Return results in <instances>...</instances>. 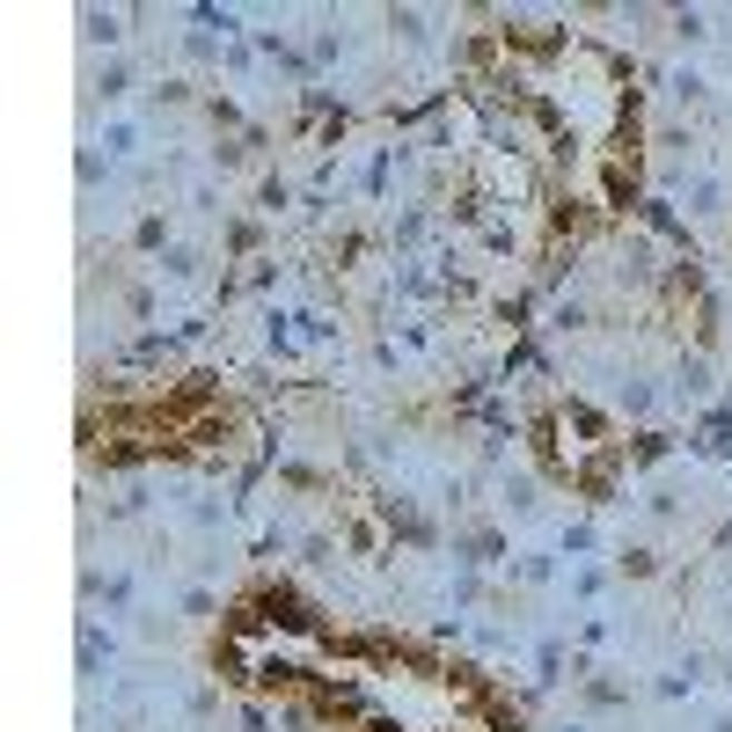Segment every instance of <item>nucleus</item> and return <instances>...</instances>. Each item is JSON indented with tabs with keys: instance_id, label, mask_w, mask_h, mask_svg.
Wrapping results in <instances>:
<instances>
[{
	"instance_id": "5",
	"label": "nucleus",
	"mask_w": 732,
	"mask_h": 732,
	"mask_svg": "<svg viewBox=\"0 0 732 732\" xmlns=\"http://www.w3.org/2000/svg\"><path fill=\"white\" fill-rule=\"evenodd\" d=\"M81 30H88V44H118L125 16H118V8H81Z\"/></svg>"
},
{
	"instance_id": "7",
	"label": "nucleus",
	"mask_w": 732,
	"mask_h": 732,
	"mask_svg": "<svg viewBox=\"0 0 732 732\" xmlns=\"http://www.w3.org/2000/svg\"><path fill=\"white\" fill-rule=\"evenodd\" d=\"M674 37H681V44H696V37H711V16H703V8H681V16H674Z\"/></svg>"
},
{
	"instance_id": "8",
	"label": "nucleus",
	"mask_w": 732,
	"mask_h": 732,
	"mask_svg": "<svg viewBox=\"0 0 732 732\" xmlns=\"http://www.w3.org/2000/svg\"><path fill=\"white\" fill-rule=\"evenodd\" d=\"M725 37H732V16H725Z\"/></svg>"
},
{
	"instance_id": "1",
	"label": "nucleus",
	"mask_w": 732,
	"mask_h": 732,
	"mask_svg": "<svg viewBox=\"0 0 732 732\" xmlns=\"http://www.w3.org/2000/svg\"><path fill=\"white\" fill-rule=\"evenodd\" d=\"M542 462L557 476H572V484L601 491V476H609L615 462V433L601 410H586V403H557V410H542Z\"/></svg>"
},
{
	"instance_id": "2",
	"label": "nucleus",
	"mask_w": 732,
	"mask_h": 732,
	"mask_svg": "<svg viewBox=\"0 0 732 732\" xmlns=\"http://www.w3.org/2000/svg\"><path fill=\"white\" fill-rule=\"evenodd\" d=\"M711 396H718L711 359H703V352H681V359H674V374H666V403H674V410H703Z\"/></svg>"
},
{
	"instance_id": "4",
	"label": "nucleus",
	"mask_w": 732,
	"mask_h": 732,
	"mask_svg": "<svg viewBox=\"0 0 732 732\" xmlns=\"http://www.w3.org/2000/svg\"><path fill=\"white\" fill-rule=\"evenodd\" d=\"M388 37H396V44H425V37H433V16H418V8H388Z\"/></svg>"
},
{
	"instance_id": "6",
	"label": "nucleus",
	"mask_w": 732,
	"mask_h": 732,
	"mask_svg": "<svg viewBox=\"0 0 732 732\" xmlns=\"http://www.w3.org/2000/svg\"><path fill=\"white\" fill-rule=\"evenodd\" d=\"M96 96H103V103H125V96H132V67H125V59L96 67Z\"/></svg>"
},
{
	"instance_id": "3",
	"label": "nucleus",
	"mask_w": 732,
	"mask_h": 732,
	"mask_svg": "<svg viewBox=\"0 0 732 732\" xmlns=\"http://www.w3.org/2000/svg\"><path fill=\"white\" fill-rule=\"evenodd\" d=\"M615 572H623V578H652V572H660V550H652V542H623V550H615Z\"/></svg>"
}]
</instances>
